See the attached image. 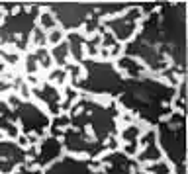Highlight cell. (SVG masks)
Listing matches in <instances>:
<instances>
[{
	"mask_svg": "<svg viewBox=\"0 0 188 174\" xmlns=\"http://www.w3.org/2000/svg\"><path fill=\"white\" fill-rule=\"evenodd\" d=\"M49 39H51L53 43H57V41L61 39V31H51V35H49Z\"/></svg>",
	"mask_w": 188,
	"mask_h": 174,
	"instance_id": "obj_2",
	"label": "cell"
},
{
	"mask_svg": "<svg viewBox=\"0 0 188 174\" xmlns=\"http://www.w3.org/2000/svg\"><path fill=\"white\" fill-rule=\"evenodd\" d=\"M41 24H43L45 27H47V26H53V20H51V16L43 14V16H41Z\"/></svg>",
	"mask_w": 188,
	"mask_h": 174,
	"instance_id": "obj_1",
	"label": "cell"
}]
</instances>
